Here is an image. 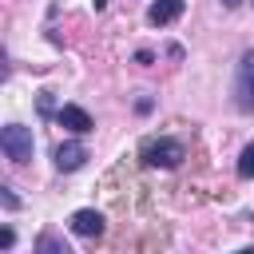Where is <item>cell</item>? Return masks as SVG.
<instances>
[{
    "label": "cell",
    "mask_w": 254,
    "mask_h": 254,
    "mask_svg": "<svg viewBox=\"0 0 254 254\" xmlns=\"http://www.w3.org/2000/svg\"><path fill=\"white\" fill-rule=\"evenodd\" d=\"M183 159H187V147H183L179 139H151V143H143V163H147V167L171 171V167H179Z\"/></svg>",
    "instance_id": "6da1fadb"
},
{
    "label": "cell",
    "mask_w": 254,
    "mask_h": 254,
    "mask_svg": "<svg viewBox=\"0 0 254 254\" xmlns=\"http://www.w3.org/2000/svg\"><path fill=\"white\" fill-rule=\"evenodd\" d=\"M0 147H4V155H8L12 163H28V159H32V151H36L32 131H28V127H20V123H8V127L0 131Z\"/></svg>",
    "instance_id": "7a4b0ae2"
},
{
    "label": "cell",
    "mask_w": 254,
    "mask_h": 254,
    "mask_svg": "<svg viewBox=\"0 0 254 254\" xmlns=\"http://www.w3.org/2000/svg\"><path fill=\"white\" fill-rule=\"evenodd\" d=\"M234 103H238V111H254V48L242 56V64H238V83H234Z\"/></svg>",
    "instance_id": "3957f363"
},
{
    "label": "cell",
    "mask_w": 254,
    "mask_h": 254,
    "mask_svg": "<svg viewBox=\"0 0 254 254\" xmlns=\"http://www.w3.org/2000/svg\"><path fill=\"white\" fill-rule=\"evenodd\" d=\"M56 119H60V127H67V131H75V135H87L95 123H91V115L83 111V107H75V103H64L60 111H56Z\"/></svg>",
    "instance_id": "277c9868"
},
{
    "label": "cell",
    "mask_w": 254,
    "mask_h": 254,
    "mask_svg": "<svg viewBox=\"0 0 254 254\" xmlns=\"http://www.w3.org/2000/svg\"><path fill=\"white\" fill-rule=\"evenodd\" d=\"M87 163V147L83 143H60L56 147V167L60 171H79Z\"/></svg>",
    "instance_id": "5b68a950"
},
{
    "label": "cell",
    "mask_w": 254,
    "mask_h": 254,
    "mask_svg": "<svg viewBox=\"0 0 254 254\" xmlns=\"http://www.w3.org/2000/svg\"><path fill=\"white\" fill-rule=\"evenodd\" d=\"M67 226H71L75 234H83V238H99V234H103V214H99V210H75Z\"/></svg>",
    "instance_id": "8992f818"
},
{
    "label": "cell",
    "mask_w": 254,
    "mask_h": 254,
    "mask_svg": "<svg viewBox=\"0 0 254 254\" xmlns=\"http://www.w3.org/2000/svg\"><path fill=\"white\" fill-rule=\"evenodd\" d=\"M179 16H183V0H155V4L147 8V24H155V28L175 24Z\"/></svg>",
    "instance_id": "52a82bcc"
},
{
    "label": "cell",
    "mask_w": 254,
    "mask_h": 254,
    "mask_svg": "<svg viewBox=\"0 0 254 254\" xmlns=\"http://www.w3.org/2000/svg\"><path fill=\"white\" fill-rule=\"evenodd\" d=\"M36 254H71V250H67V242H64L56 230H44V234L36 238Z\"/></svg>",
    "instance_id": "ba28073f"
},
{
    "label": "cell",
    "mask_w": 254,
    "mask_h": 254,
    "mask_svg": "<svg viewBox=\"0 0 254 254\" xmlns=\"http://www.w3.org/2000/svg\"><path fill=\"white\" fill-rule=\"evenodd\" d=\"M238 175H242V179H254V143L242 147V155H238Z\"/></svg>",
    "instance_id": "9c48e42d"
},
{
    "label": "cell",
    "mask_w": 254,
    "mask_h": 254,
    "mask_svg": "<svg viewBox=\"0 0 254 254\" xmlns=\"http://www.w3.org/2000/svg\"><path fill=\"white\" fill-rule=\"evenodd\" d=\"M40 111H44V115H52V111H56V107H52V91H44V95H40Z\"/></svg>",
    "instance_id": "30bf717a"
},
{
    "label": "cell",
    "mask_w": 254,
    "mask_h": 254,
    "mask_svg": "<svg viewBox=\"0 0 254 254\" xmlns=\"http://www.w3.org/2000/svg\"><path fill=\"white\" fill-rule=\"evenodd\" d=\"M12 242H16V234H12V226H4V230H0V246H4V250H8V246H12Z\"/></svg>",
    "instance_id": "8fae6325"
},
{
    "label": "cell",
    "mask_w": 254,
    "mask_h": 254,
    "mask_svg": "<svg viewBox=\"0 0 254 254\" xmlns=\"http://www.w3.org/2000/svg\"><path fill=\"white\" fill-rule=\"evenodd\" d=\"M4 206H8V210H16V206H20V202H16V194H12L8 187H4Z\"/></svg>",
    "instance_id": "7c38bea8"
},
{
    "label": "cell",
    "mask_w": 254,
    "mask_h": 254,
    "mask_svg": "<svg viewBox=\"0 0 254 254\" xmlns=\"http://www.w3.org/2000/svg\"><path fill=\"white\" fill-rule=\"evenodd\" d=\"M222 4H226V8H238V4H242V0H222Z\"/></svg>",
    "instance_id": "4fadbf2b"
},
{
    "label": "cell",
    "mask_w": 254,
    "mask_h": 254,
    "mask_svg": "<svg viewBox=\"0 0 254 254\" xmlns=\"http://www.w3.org/2000/svg\"><path fill=\"white\" fill-rule=\"evenodd\" d=\"M99 8H107V0H95V12H99Z\"/></svg>",
    "instance_id": "5bb4252c"
},
{
    "label": "cell",
    "mask_w": 254,
    "mask_h": 254,
    "mask_svg": "<svg viewBox=\"0 0 254 254\" xmlns=\"http://www.w3.org/2000/svg\"><path fill=\"white\" fill-rule=\"evenodd\" d=\"M234 254H254V250H234Z\"/></svg>",
    "instance_id": "9a60e30c"
}]
</instances>
